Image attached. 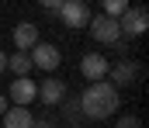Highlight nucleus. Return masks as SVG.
Returning <instances> with one entry per match:
<instances>
[{
  "label": "nucleus",
  "instance_id": "7",
  "mask_svg": "<svg viewBox=\"0 0 149 128\" xmlns=\"http://www.w3.org/2000/svg\"><path fill=\"white\" fill-rule=\"evenodd\" d=\"M59 17H63L66 28H87V21H90V7H87L83 0H63Z\"/></svg>",
  "mask_w": 149,
  "mask_h": 128
},
{
  "label": "nucleus",
  "instance_id": "3",
  "mask_svg": "<svg viewBox=\"0 0 149 128\" xmlns=\"http://www.w3.org/2000/svg\"><path fill=\"white\" fill-rule=\"evenodd\" d=\"M3 97L10 100V107H28L31 100H38V83H35V80H28V76H17L14 83L7 86Z\"/></svg>",
  "mask_w": 149,
  "mask_h": 128
},
{
  "label": "nucleus",
  "instance_id": "8",
  "mask_svg": "<svg viewBox=\"0 0 149 128\" xmlns=\"http://www.w3.org/2000/svg\"><path fill=\"white\" fill-rule=\"evenodd\" d=\"M38 100L45 104V107H56V104H63L66 100V83L63 80H45V83H38Z\"/></svg>",
  "mask_w": 149,
  "mask_h": 128
},
{
  "label": "nucleus",
  "instance_id": "17",
  "mask_svg": "<svg viewBox=\"0 0 149 128\" xmlns=\"http://www.w3.org/2000/svg\"><path fill=\"white\" fill-rule=\"evenodd\" d=\"M7 107H10V100H7V97H3V93H0V114H3V111H7Z\"/></svg>",
  "mask_w": 149,
  "mask_h": 128
},
{
  "label": "nucleus",
  "instance_id": "19",
  "mask_svg": "<svg viewBox=\"0 0 149 128\" xmlns=\"http://www.w3.org/2000/svg\"><path fill=\"white\" fill-rule=\"evenodd\" d=\"M52 128H56V125H52Z\"/></svg>",
  "mask_w": 149,
  "mask_h": 128
},
{
  "label": "nucleus",
  "instance_id": "10",
  "mask_svg": "<svg viewBox=\"0 0 149 128\" xmlns=\"http://www.w3.org/2000/svg\"><path fill=\"white\" fill-rule=\"evenodd\" d=\"M14 45H17V52H31V48L38 45V24L21 21V24L14 28Z\"/></svg>",
  "mask_w": 149,
  "mask_h": 128
},
{
  "label": "nucleus",
  "instance_id": "15",
  "mask_svg": "<svg viewBox=\"0 0 149 128\" xmlns=\"http://www.w3.org/2000/svg\"><path fill=\"white\" fill-rule=\"evenodd\" d=\"M114 128H142V121H139L135 114H121V118H118V125H114Z\"/></svg>",
  "mask_w": 149,
  "mask_h": 128
},
{
  "label": "nucleus",
  "instance_id": "14",
  "mask_svg": "<svg viewBox=\"0 0 149 128\" xmlns=\"http://www.w3.org/2000/svg\"><path fill=\"white\" fill-rule=\"evenodd\" d=\"M63 114H66L70 121H80V118H83V114H80V100H76V97H66V100H63Z\"/></svg>",
  "mask_w": 149,
  "mask_h": 128
},
{
  "label": "nucleus",
  "instance_id": "13",
  "mask_svg": "<svg viewBox=\"0 0 149 128\" xmlns=\"http://www.w3.org/2000/svg\"><path fill=\"white\" fill-rule=\"evenodd\" d=\"M125 10H128V3H125V0H104V17L118 21V17H121Z\"/></svg>",
  "mask_w": 149,
  "mask_h": 128
},
{
  "label": "nucleus",
  "instance_id": "4",
  "mask_svg": "<svg viewBox=\"0 0 149 128\" xmlns=\"http://www.w3.org/2000/svg\"><path fill=\"white\" fill-rule=\"evenodd\" d=\"M87 28H90V35H94L101 45H118V42H121V28H118V21L104 17V14L90 17V21H87Z\"/></svg>",
  "mask_w": 149,
  "mask_h": 128
},
{
  "label": "nucleus",
  "instance_id": "18",
  "mask_svg": "<svg viewBox=\"0 0 149 128\" xmlns=\"http://www.w3.org/2000/svg\"><path fill=\"white\" fill-rule=\"evenodd\" d=\"M0 73H7V52H0Z\"/></svg>",
  "mask_w": 149,
  "mask_h": 128
},
{
  "label": "nucleus",
  "instance_id": "9",
  "mask_svg": "<svg viewBox=\"0 0 149 128\" xmlns=\"http://www.w3.org/2000/svg\"><path fill=\"white\" fill-rule=\"evenodd\" d=\"M108 76H111V86H114V90H118V86H132L135 80H139V66L128 62V59H125V62H114L111 69H108Z\"/></svg>",
  "mask_w": 149,
  "mask_h": 128
},
{
  "label": "nucleus",
  "instance_id": "16",
  "mask_svg": "<svg viewBox=\"0 0 149 128\" xmlns=\"http://www.w3.org/2000/svg\"><path fill=\"white\" fill-rule=\"evenodd\" d=\"M59 7H63V0H42V10H49V14H59Z\"/></svg>",
  "mask_w": 149,
  "mask_h": 128
},
{
  "label": "nucleus",
  "instance_id": "12",
  "mask_svg": "<svg viewBox=\"0 0 149 128\" xmlns=\"http://www.w3.org/2000/svg\"><path fill=\"white\" fill-rule=\"evenodd\" d=\"M7 69L14 73V80H17V76H28V73H31V59H28L24 52H14V55H7Z\"/></svg>",
  "mask_w": 149,
  "mask_h": 128
},
{
  "label": "nucleus",
  "instance_id": "11",
  "mask_svg": "<svg viewBox=\"0 0 149 128\" xmlns=\"http://www.w3.org/2000/svg\"><path fill=\"white\" fill-rule=\"evenodd\" d=\"M35 125V114L28 107H7L3 111V128H31Z\"/></svg>",
  "mask_w": 149,
  "mask_h": 128
},
{
  "label": "nucleus",
  "instance_id": "1",
  "mask_svg": "<svg viewBox=\"0 0 149 128\" xmlns=\"http://www.w3.org/2000/svg\"><path fill=\"white\" fill-rule=\"evenodd\" d=\"M76 100H80V114H83V118H94V121L111 118L114 111H118V90H114L108 80L87 83V90H83Z\"/></svg>",
  "mask_w": 149,
  "mask_h": 128
},
{
  "label": "nucleus",
  "instance_id": "5",
  "mask_svg": "<svg viewBox=\"0 0 149 128\" xmlns=\"http://www.w3.org/2000/svg\"><path fill=\"white\" fill-rule=\"evenodd\" d=\"M31 66H38V69H45V73H52L59 62H63V52H59V45H52V42H38L35 48H31Z\"/></svg>",
  "mask_w": 149,
  "mask_h": 128
},
{
  "label": "nucleus",
  "instance_id": "6",
  "mask_svg": "<svg viewBox=\"0 0 149 128\" xmlns=\"http://www.w3.org/2000/svg\"><path fill=\"white\" fill-rule=\"evenodd\" d=\"M108 69H111V62H108V55H101V52H87V55L80 59V73H83L90 83L108 80Z\"/></svg>",
  "mask_w": 149,
  "mask_h": 128
},
{
  "label": "nucleus",
  "instance_id": "2",
  "mask_svg": "<svg viewBox=\"0 0 149 128\" xmlns=\"http://www.w3.org/2000/svg\"><path fill=\"white\" fill-rule=\"evenodd\" d=\"M118 28H121V38H142L146 28H149L146 7H128V10L118 17Z\"/></svg>",
  "mask_w": 149,
  "mask_h": 128
}]
</instances>
